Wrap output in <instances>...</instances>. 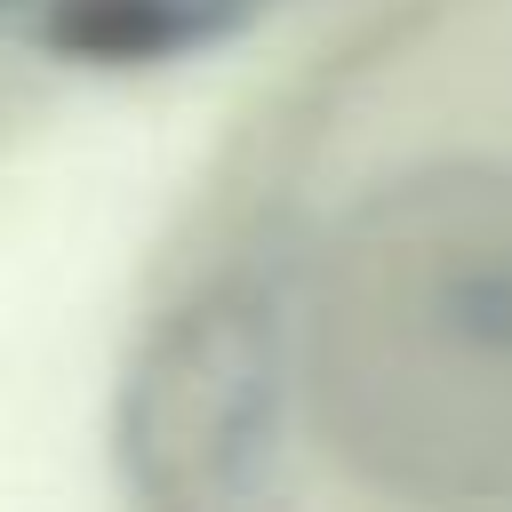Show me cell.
Returning <instances> with one entry per match:
<instances>
[{
  "mask_svg": "<svg viewBox=\"0 0 512 512\" xmlns=\"http://www.w3.org/2000/svg\"><path fill=\"white\" fill-rule=\"evenodd\" d=\"M200 32H208L200 0H56L40 16V40L56 56H88V64H152Z\"/></svg>",
  "mask_w": 512,
  "mask_h": 512,
  "instance_id": "obj_2",
  "label": "cell"
},
{
  "mask_svg": "<svg viewBox=\"0 0 512 512\" xmlns=\"http://www.w3.org/2000/svg\"><path fill=\"white\" fill-rule=\"evenodd\" d=\"M336 312H312V352H328V416L368 408L352 456L416 400H448L432 440L440 480L456 456H496L512 488V176H432L416 200H384L336 248Z\"/></svg>",
  "mask_w": 512,
  "mask_h": 512,
  "instance_id": "obj_1",
  "label": "cell"
}]
</instances>
